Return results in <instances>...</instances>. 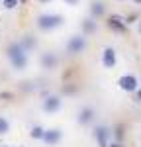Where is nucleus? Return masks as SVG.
Wrapping results in <instances>:
<instances>
[{
	"instance_id": "b1692460",
	"label": "nucleus",
	"mask_w": 141,
	"mask_h": 147,
	"mask_svg": "<svg viewBox=\"0 0 141 147\" xmlns=\"http://www.w3.org/2000/svg\"><path fill=\"white\" fill-rule=\"evenodd\" d=\"M20 2H22V4H23V2H28V0H20Z\"/></svg>"
},
{
	"instance_id": "7ed1b4c3",
	"label": "nucleus",
	"mask_w": 141,
	"mask_h": 147,
	"mask_svg": "<svg viewBox=\"0 0 141 147\" xmlns=\"http://www.w3.org/2000/svg\"><path fill=\"white\" fill-rule=\"evenodd\" d=\"M86 49V37L81 34L77 35H70V39L67 41V53L69 55H79Z\"/></svg>"
},
{
	"instance_id": "4be33fe9",
	"label": "nucleus",
	"mask_w": 141,
	"mask_h": 147,
	"mask_svg": "<svg viewBox=\"0 0 141 147\" xmlns=\"http://www.w3.org/2000/svg\"><path fill=\"white\" fill-rule=\"evenodd\" d=\"M108 147H120V145H117V143H112V145H108Z\"/></svg>"
},
{
	"instance_id": "9d476101",
	"label": "nucleus",
	"mask_w": 141,
	"mask_h": 147,
	"mask_svg": "<svg viewBox=\"0 0 141 147\" xmlns=\"http://www.w3.org/2000/svg\"><path fill=\"white\" fill-rule=\"evenodd\" d=\"M57 63L59 59L55 53H51V51H47L41 55V69H45V71H53V69H57Z\"/></svg>"
},
{
	"instance_id": "ddd939ff",
	"label": "nucleus",
	"mask_w": 141,
	"mask_h": 147,
	"mask_svg": "<svg viewBox=\"0 0 141 147\" xmlns=\"http://www.w3.org/2000/svg\"><path fill=\"white\" fill-rule=\"evenodd\" d=\"M94 32H96V22H94L92 18H86L82 22V35H90Z\"/></svg>"
},
{
	"instance_id": "a878e982",
	"label": "nucleus",
	"mask_w": 141,
	"mask_h": 147,
	"mask_svg": "<svg viewBox=\"0 0 141 147\" xmlns=\"http://www.w3.org/2000/svg\"><path fill=\"white\" fill-rule=\"evenodd\" d=\"M2 147H8V145H2Z\"/></svg>"
},
{
	"instance_id": "f8f14e48",
	"label": "nucleus",
	"mask_w": 141,
	"mask_h": 147,
	"mask_svg": "<svg viewBox=\"0 0 141 147\" xmlns=\"http://www.w3.org/2000/svg\"><path fill=\"white\" fill-rule=\"evenodd\" d=\"M92 120H94V110L92 108L86 106V108H82L81 112H79V122H81V124H90Z\"/></svg>"
},
{
	"instance_id": "20e7f679",
	"label": "nucleus",
	"mask_w": 141,
	"mask_h": 147,
	"mask_svg": "<svg viewBox=\"0 0 141 147\" xmlns=\"http://www.w3.org/2000/svg\"><path fill=\"white\" fill-rule=\"evenodd\" d=\"M117 84H120L122 90L128 92V94H131V92H135L139 88V82H137V79H135L133 75H122L120 80H117Z\"/></svg>"
},
{
	"instance_id": "1a4fd4ad",
	"label": "nucleus",
	"mask_w": 141,
	"mask_h": 147,
	"mask_svg": "<svg viewBox=\"0 0 141 147\" xmlns=\"http://www.w3.org/2000/svg\"><path fill=\"white\" fill-rule=\"evenodd\" d=\"M41 139L45 141L47 145H57L59 141L63 139V131H61V129H45Z\"/></svg>"
},
{
	"instance_id": "393cba45",
	"label": "nucleus",
	"mask_w": 141,
	"mask_h": 147,
	"mask_svg": "<svg viewBox=\"0 0 141 147\" xmlns=\"http://www.w3.org/2000/svg\"><path fill=\"white\" fill-rule=\"evenodd\" d=\"M117 2H124V0H117Z\"/></svg>"
},
{
	"instance_id": "f3484780",
	"label": "nucleus",
	"mask_w": 141,
	"mask_h": 147,
	"mask_svg": "<svg viewBox=\"0 0 141 147\" xmlns=\"http://www.w3.org/2000/svg\"><path fill=\"white\" fill-rule=\"evenodd\" d=\"M114 134H116V137H117V139H122V125H117V127H116V131H114Z\"/></svg>"
},
{
	"instance_id": "423d86ee",
	"label": "nucleus",
	"mask_w": 141,
	"mask_h": 147,
	"mask_svg": "<svg viewBox=\"0 0 141 147\" xmlns=\"http://www.w3.org/2000/svg\"><path fill=\"white\" fill-rule=\"evenodd\" d=\"M110 136H112V131H110L106 125H96V129H94V137L98 139V145H100V147H108Z\"/></svg>"
},
{
	"instance_id": "39448f33",
	"label": "nucleus",
	"mask_w": 141,
	"mask_h": 147,
	"mask_svg": "<svg viewBox=\"0 0 141 147\" xmlns=\"http://www.w3.org/2000/svg\"><path fill=\"white\" fill-rule=\"evenodd\" d=\"M61 106H63V100L59 98V96H55V94H51V96H47L45 100H43V112L47 114H55L61 110Z\"/></svg>"
},
{
	"instance_id": "412c9836",
	"label": "nucleus",
	"mask_w": 141,
	"mask_h": 147,
	"mask_svg": "<svg viewBox=\"0 0 141 147\" xmlns=\"http://www.w3.org/2000/svg\"><path fill=\"white\" fill-rule=\"evenodd\" d=\"M133 4H139L141 6V0H133Z\"/></svg>"
},
{
	"instance_id": "6e6552de",
	"label": "nucleus",
	"mask_w": 141,
	"mask_h": 147,
	"mask_svg": "<svg viewBox=\"0 0 141 147\" xmlns=\"http://www.w3.org/2000/svg\"><path fill=\"white\" fill-rule=\"evenodd\" d=\"M117 63V57H116V49H112V47H106L104 53H102V65L106 69H114Z\"/></svg>"
},
{
	"instance_id": "5701e85b",
	"label": "nucleus",
	"mask_w": 141,
	"mask_h": 147,
	"mask_svg": "<svg viewBox=\"0 0 141 147\" xmlns=\"http://www.w3.org/2000/svg\"><path fill=\"white\" fill-rule=\"evenodd\" d=\"M39 2H49V0H39Z\"/></svg>"
},
{
	"instance_id": "a211bd4d",
	"label": "nucleus",
	"mask_w": 141,
	"mask_h": 147,
	"mask_svg": "<svg viewBox=\"0 0 141 147\" xmlns=\"http://www.w3.org/2000/svg\"><path fill=\"white\" fill-rule=\"evenodd\" d=\"M65 4H69V6H77L79 4V0H63Z\"/></svg>"
},
{
	"instance_id": "4468645a",
	"label": "nucleus",
	"mask_w": 141,
	"mask_h": 147,
	"mask_svg": "<svg viewBox=\"0 0 141 147\" xmlns=\"http://www.w3.org/2000/svg\"><path fill=\"white\" fill-rule=\"evenodd\" d=\"M8 131H10V122H8V118L0 116V136H4V134H8Z\"/></svg>"
},
{
	"instance_id": "0eeeda50",
	"label": "nucleus",
	"mask_w": 141,
	"mask_h": 147,
	"mask_svg": "<svg viewBox=\"0 0 141 147\" xmlns=\"http://www.w3.org/2000/svg\"><path fill=\"white\" fill-rule=\"evenodd\" d=\"M108 28H110V30H114V32H117V34H122V32H126L128 22H126L122 16L114 14V16H110V18H108Z\"/></svg>"
},
{
	"instance_id": "f257e3e1",
	"label": "nucleus",
	"mask_w": 141,
	"mask_h": 147,
	"mask_svg": "<svg viewBox=\"0 0 141 147\" xmlns=\"http://www.w3.org/2000/svg\"><path fill=\"white\" fill-rule=\"evenodd\" d=\"M6 53H8V59H10L12 67L16 69V71H23V69L28 67V51L22 47L20 41L18 43H12L6 49Z\"/></svg>"
},
{
	"instance_id": "aec40b11",
	"label": "nucleus",
	"mask_w": 141,
	"mask_h": 147,
	"mask_svg": "<svg viewBox=\"0 0 141 147\" xmlns=\"http://www.w3.org/2000/svg\"><path fill=\"white\" fill-rule=\"evenodd\" d=\"M137 32L141 34V20H139V24H137Z\"/></svg>"
},
{
	"instance_id": "6ab92c4d",
	"label": "nucleus",
	"mask_w": 141,
	"mask_h": 147,
	"mask_svg": "<svg viewBox=\"0 0 141 147\" xmlns=\"http://www.w3.org/2000/svg\"><path fill=\"white\" fill-rule=\"evenodd\" d=\"M135 92H137V102H141V88H137Z\"/></svg>"
},
{
	"instance_id": "dca6fc26",
	"label": "nucleus",
	"mask_w": 141,
	"mask_h": 147,
	"mask_svg": "<svg viewBox=\"0 0 141 147\" xmlns=\"http://www.w3.org/2000/svg\"><path fill=\"white\" fill-rule=\"evenodd\" d=\"M18 4H20V0H2V6H4L6 10H14V8H18Z\"/></svg>"
},
{
	"instance_id": "2eb2a0df",
	"label": "nucleus",
	"mask_w": 141,
	"mask_h": 147,
	"mask_svg": "<svg viewBox=\"0 0 141 147\" xmlns=\"http://www.w3.org/2000/svg\"><path fill=\"white\" fill-rule=\"evenodd\" d=\"M43 131H45V129H43L41 125H34L32 131H30V136L34 137V139H41V137H43Z\"/></svg>"
},
{
	"instance_id": "9b49d317",
	"label": "nucleus",
	"mask_w": 141,
	"mask_h": 147,
	"mask_svg": "<svg viewBox=\"0 0 141 147\" xmlns=\"http://www.w3.org/2000/svg\"><path fill=\"white\" fill-rule=\"evenodd\" d=\"M104 12H106V6H104L102 0H94L92 4H90V16H92V18H96V20L102 18Z\"/></svg>"
},
{
	"instance_id": "f03ea898",
	"label": "nucleus",
	"mask_w": 141,
	"mask_h": 147,
	"mask_svg": "<svg viewBox=\"0 0 141 147\" xmlns=\"http://www.w3.org/2000/svg\"><path fill=\"white\" fill-rule=\"evenodd\" d=\"M63 24V18L59 14H41L37 18V28L43 30V32H49V30H55Z\"/></svg>"
}]
</instances>
